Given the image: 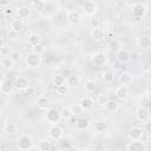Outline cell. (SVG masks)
<instances>
[{"label": "cell", "instance_id": "cell-1", "mask_svg": "<svg viewBox=\"0 0 151 151\" xmlns=\"http://www.w3.org/2000/svg\"><path fill=\"white\" fill-rule=\"evenodd\" d=\"M17 146L20 151H28L33 147V139L28 134H21L17 140Z\"/></svg>", "mask_w": 151, "mask_h": 151}, {"label": "cell", "instance_id": "cell-2", "mask_svg": "<svg viewBox=\"0 0 151 151\" xmlns=\"http://www.w3.org/2000/svg\"><path fill=\"white\" fill-rule=\"evenodd\" d=\"M25 64L29 68L40 67V65H41V57L35 54V53H33V52H29L25 57Z\"/></svg>", "mask_w": 151, "mask_h": 151}, {"label": "cell", "instance_id": "cell-3", "mask_svg": "<svg viewBox=\"0 0 151 151\" xmlns=\"http://www.w3.org/2000/svg\"><path fill=\"white\" fill-rule=\"evenodd\" d=\"M132 14L136 18H143L147 12V6L145 2H134L131 7Z\"/></svg>", "mask_w": 151, "mask_h": 151}, {"label": "cell", "instance_id": "cell-4", "mask_svg": "<svg viewBox=\"0 0 151 151\" xmlns=\"http://www.w3.org/2000/svg\"><path fill=\"white\" fill-rule=\"evenodd\" d=\"M64 136V130L58 124H52L48 129V137L52 140H59Z\"/></svg>", "mask_w": 151, "mask_h": 151}, {"label": "cell", "instance_id": "cell-5", "mask_svg": "<svg viewBox=\"0 0 151 151\" xmlns=\"http://www.w3.org/2000/svg\"><path fill=\"white\" fill-rule=\"evenodd\" d=\"M83 11L86 15H94L98 11V2L94 1V0H88V1H85L83 4Z\"/></svg>", "mask_w": 151, "mask_h": 151}, {"label": "cell", "instance_id": "cell-6", "mask_svg": "<svg viewBox=\"0 0 151 151\" xmlns=\"http://www.w3.org/2000/svg\"><path fill=\"white\" fill-rule=\"evenodd\" d=\"M45 118L48 123L51 124H58L59 120H60V114H59V111H57L55 109H47L45 111Z\"/></svg>", "mask_w": 151, "mask_h": 151}, {"label": "cell", "instance_id": "cell-7", "mask_svg": "<svg viewBox=\"0 0 151 151\" xmlns=\"http://www.w3.org/2000/svg\"><path fill=\"white\" fill-rule=\"evenodd\" d=\"M66 18H67L68 24H70V25H73V26L79 25L80 21H81V14H80L79 11H77V9H70V11H67Z\"/></svg>", "mask_w": 151, "mask_h": 151}, {"label": "cell", "instance_id": "cell-8", "mask_svg": "<svg viewBox=\"0 0 151 151\" xmlns=\"http://www.w3.org/2000/svg\"><path fill=\"white\" fill-rule=\"evenodd\" d=\"M134 114H136V118H137L139 122L145 123V122H147L149 118H150V110H149L147 107H145V106H139V107L136 110Z\"/></svg>", "mask_w": 151, "mask_h": 151}, {"label": "cell", "instance_id": "cell-9", "mask_svg": "<svg viewBox=\"0 0 151 151\" xmlns=\"http://www.w3.org/2000/svg\"><path fill=\"white\" fill-rule=\"evenodd\" d=\"M109 61L107 59V55L104 53V52H97L92 55V63L98 66V67H101L104 65H106V63Z\"/></svg>", "mask_w": 151, "mask_h": 151}, {"label": "cell", "instance_id": "cell-10", "mask_svg": "<svg viewBox=\"0 0 151 151\" xmlns=\"http://www.w3.org/2000/svg\"><path fill=\"white\" fill-rule=\"evenodd\" d=\"M13 85H14V87H15L18 91H25V90L29 86V80H28V78L20 76V77H17V78H15Z\"/></svg>", "mask_w": 151, "mask_h": 151}, {"label": "cell", "instance_id": "cell-11", "mask_svg": "<svg viewBox=\"0 0 151 151\" xmlns=\"http://www.w3.org/2000/svg\"><path fill=\"white\" fill-rule=\"evenodd\" d=\"M90 35H91V39L93 41H97V42H100L105 39V31L100 27H97V28H92L91 32H90Z\"/></svg>", "mask_w": 151, "mask_h": 151}, {"label": "cell", "instance_id": "cell-12", "mask_svg": "<svg viewBox=\"0 0 151 151\" xmlns=\"http://www.w3.org/2000/svg\"><path fill=\"white\" fill-rule=\"evenodd\" d=\"M116 58L120 64H126V63H129L131 60V53L126 48H120L116 53Z\"/></svg>", "mask_w": 151, "mask_h": 151}, {"label": "cell", "instance_id": "cell-13", "mask_svg": "<svg viewBox=\"0 0 151 151\" xmlns=\"http://www.w3.org/2000/svg\"><path fill=\"white\" fill-rule=\"evenodd\" d=\"M126 151H146V145L143 140H132L127 145Z\"/></svg>", "mask_w": 151, "mask_h": 151}, {"label": "cell", "instance_id": "cell-14", "mask_svg": "<svg viewBox=\"0 0 151 151\" xmlns=\"http://www.w3.org/2000/svg\"><path fill=\"white\" fill-rule=\"evenodd\" d=\"M114 94H116V97H117L119 100L124 101V100H126V99L129 98V88H127L126 86L120 85V86H118V87L116 88Z\"/></svg>", "mask_w": 151, "mask_h": 151}, {"label": "cell", "instance_id": "cell-15", "mask_svg": "<svg viewBox=\"0 0 151 151\" xmlns=\"http://www.w3.org/2000/svg\"><path fill=\"white\" fill-rule=\"evenodd\" d=\"M129 136L132 140H142L143 136H144V132L142 130V127H138V126H134L132 127L130 131H129Z\"/></svg>", "mask_w": 151, "mask_h": 151}, {"label": "cell", "instance_id": "cell-16", "mask_svg": "<svg viewBox=\"0 0 151 151\" xmlns=\"http://www.w3.org/2000/svg\"><path fill=\"white\" fill-rule=\"evenodd\" d=\"M31 7L29 6H20L18 9H17V14H18V18L19 19H27L29 18L31 15Z\"/></svg>", "mask_w": 151, "mask_h": 151}, {"label": "cell", "instance_id": "cell-17", "mask_svg": "<svg viewBox=\"0 0 151 151\" xmlns=\"http://www.w3.org/2000/svg\"><path fill=\"white\" fill-rule=\"evenodd\" d=\"M13 87H14L13 83H12L9 79H6L5 81H2V83L0 84V92H1L2 94H9V93L12 92Z\"/></svg>", "mask_w": 151, "mask_h": 151}, {"label": "cell", "instance_id": "cell-18", "mask_svg": "<svg viewBox=\"0 0 151 151\" xmlns=\"http://www.w3.org/2000/svg\"><path fill=\"white\" fill-rule=\"evenodd\" d=\"M119 83H120V85H123V86H126V85L131 84V83H132V74H131L130 72H127V71L122 72V73L119 74Z\"/></svg>", "mask_w": 151, "mask_h": 151}, {"label": "cell", "instance_id": "cell-19", "mask_svg": "<svg viewBox=\"0 0 151 151\" xmlns=\"http://www.w3.org/2000/svg\"><path fill=\"white\" fill-rule=\"evenodd\" d=\"M137 42H138V46L140 48H143V50H147L151 46V39H150L149 35H142V37H139L138 40H137Z\"/></svg>", "mask_w": 151, "mask_h": 151}, {"label": "cell", "instance_id": "cell-20", "mask_svg": "<svg viewBox=\"0 0 151 151\" xmlns=\"http://www.w3.org/2000/svg\"><path fill=\"white\" fill-rule=\"evenodd\" d=\"M120 48H122V44H120V41L117 40V39H112V40H110L109 44H107V51L111 52V53H117Z\"/></svg>", "mask_w": 151, "mask_h": 151}, {"label": "cell", "instance_id": "cell-21", "mask_svg": "<svg viewBox=\"0 0 151 151\" xmlns=\"http://www.w3.org/2000/svg\"><path fill=\"white\" fill-rule=\"evenodd\" d=\"M65 81H66V84H67V86H70V87H78L79 85H80V78H79V76H76V74H71V76H68L66 79H65Z\"/></svg>", "mask_w": 151, "mask_h": 151}, {"label": "cell", "instance_id": "cell-22", "mask_svg": "<svg viewBox=\"0 0 151 151\" xmlns=\"http://www.w3.org/2000/svg\"><path fill=\"white\" fill-rule=\"evenodd\" d=\"M88 126H90V120L85 117H80L76 120V127L79 131H84V130L88 129Z\"/></svg>", "mask_w": 151, "mask_h": 151}, {"label": "cell", "instance_id": "cell-23", "mask_svg": "<svg viewBox=\"0 0 151 151\" xmlns=\"http://www.w3.org/2000/svg\"><path fill=\"white\" fill-rule=\"evenodd\" d=\"M80 106H81L83 110L88 111V110L93 109V106H94V100H93L92 98H90V97H84V98L81 99V101H80Z\"/></svg>", "mask_w": 151, "mask_h": 151}, {"label": "cell", "instance_id": "cell-24", "mask_svg": "<svg viewBox=\"0 0 151 151\" xmlns=\"http://www.w3.org/2000/svg\"><path fill=\"white\" fill-rule=\"evenodd\" d=\"M35 104H37L38 109H40L42 111H46L47 109H50V103H48V99L46 97H42V96L41 97H38Z\"/></svg>", "mask_w": 151, "mask_h": 151}, {"label": "cell", "instance_id": "cell-25", "mask_svg": "<svg viewBox=\"0 0 151 151\" xmlns=\"http://www.w3.org/2000/svg\"><path fill=\"white\" fill-rule=\"evenodd\" d=\"M24 27H25V22H24V20H21V19H14L12 22H11V29H13V31H15V32H20V31H22L24 29Z\"/></svg>", "mask_w": 151, "mask_h": 151}, {"label": "cell", "instance_id": "cell-26", "mask_svg": "<svg viewBox=\"0 0 151 151\" xmlns=\"http://www.w3.org/2000/svg\"><path fill=\"white\" fill-rule=\"evenodd\" d=\"M105 109L109 111V112H117L118 111V109H119V104H118V101L117 100H114V99H109V101L105 104Z\"/></svg>", "mask_w": 151, "mask_h": 151}, {"label": "cell", "instance_id": "cell-27", "mask_svg": "<svg viewBox=\"0 0 151 151\" xmlns=\"http://www.w3.org/2000/svg\"><path fill=\"white\" fill-rule=\"evenodd\" d=\"M94 130H96V132H99V133L106 132L107 131V123L104 120H97L94 123Z\"/></svg>", "mask_w": 151, "mask_h": 151}, {"label": "cell", "instance_id": "cell-28", "mask_svg": "<svg viewBox=\"0 0 151 151\" xmlns=\"http://www.w3.org/2000/svg\"><path fill=\"white\" fill-rule=\"evenodd\" d=\"M28 44L31 46H35L38 44H41V37H40V34H38V33L29 34V37H28Z\"/></svg>", "mask_w": 151, "mask_h": 151}, {"label": "cell", "instance_id": "cell-29", "mask_svg": "<svg viewBox=\"0 0 151 151\" xmlns=\"http://www.w3.org/2000/svg\"><path fill=\"white\" fill-rule=\"evenodd\" d=\"M59 114H60V119H64V120H70L73 117V113H72V111H71L70 107L61 109V111L59 112Z\"/></svg>", "mask_w": 151, "mask_h": 151}, {"label": "cell", "instance_id": "cell-30", "mask_svg": "<svg viewBox=\"0 0 151 151\" xmlns=\"http://www.w3.org/2000/svg\"><path fill=\"white\" fill-rule=\"evenodd\" d=\"M52 143L50 139H41L39 143V150L40 151H51Z\"/></svg>", "mask_w": 151, "mask_h": 151}, {"label": "cell", "instance_id": "cell-31", "mask_svg": "<svg viewBox=\"0 0 151 151\" xmlns=\"http://www.w3.org/2000/svg\"><path fill=\"white\" fill-rule=\"evenodd\" d=\"M52 83H53V85H54L55 87H59V86H61V85H65V78H64L63 74H59V73H58V74L53 76Z\"/></svg>", "mask_w": 151, "mask_h": 151}, {"label": "cell", "instance_id": "cell-32", "mask_svg": "<svg viewBox=\"0 0 151 151\" xmlns=\"http://www.w3.org/2000/svg\"><path fill=\"white\" fill-rule=\"evenodd\" d=\"M109 94L107 93H105V92H101V93H99L98 94V97H97V104L98 105H100V106H105V104L109 101Z\"/></svg>", "mask_w": 151, "mask_h": 151}, {"label": "cell", "instance_id": "cell-33", "mask_svg": "<svg viewBox=\"0 0 151 151\" xmlns=\"http://www.w3.org/2000/svg\"><path fill=\"white\" fill-rule=\"evenodd\" d=\"M14 61L9 58V57H6V58H2V60H1V66L4 67V68H6V70H11L13 66H14Z\"/></svg>", "mask_w": 151, "mask_h": 151}, {"label": "cell", "instance_id": "cell-34", "mask_svg": "<svg viewBox=\"0 0 151 151\" xmlns=\"http://www.w3.org/2000/svg\"><path fill=\"white\" fill-rule=\"evenodd\" d=\"M44 7H45V1L35 0V1H32V2H31V9L41 11V9H44Z\"/></svg>", "mask_w": 151, "mask_h": 151}, {"label": "cell", "instance_id": "cell-35", "mask_svg": "<svg viewBox=\"0 0 151 151\" xmlns=\"http://www.w3.org/2000/svg\"><path fill=\"white\" fill-rule=\"evenodd\" d=\"M32 52L38 54V55H41V54H44L46 52V47H45L44 44H38L35 46H32Z\"/></svg>", "mask_w": 151, "mask_h": 151}, {"label": "cell", "instance_id": "cell-36", "mask_svg": "<svg viewBox=\"0 0 151 151\" xmlns=\"http://www.w3.org/2000/svg\"><path fill=\"white\" fill-rule=\"evenodd\" d=\"M103 80L104 83H107V84L112 83L114 80V73L112 71H105L103 73Z\"/></svg>", "mask_w": 151, "mask_h": 151}, {"label": "cell", "instance_id": "cell-37", "mask_svg": "<svg viewBox=\"0 0 151 151\" xmlns=\"http://www.w3.org/2000/svg\"><path fill=\"white\" fill-rule=\"evenodd\" d=\"M84 87H85V91L86 92L91 93V92H94V90L97 88V84L93 80H87V81H85Z\"/></svg>", "mask_w": 151, "mask_h": 151}, {"label": "cell", "instance_id": "cell-38", "mask_svg": "<svg viewBox=\"0 0 151 151\" xmlns=\"http://www.w3.org/2000/svg\"><path fill=\"white\" fill-rule=\"evenodd\" d=\"M17 129L18 127L14 123H6L4 125V131L6 133H14V132H17Z\"/></svg>", "mask_w": 151, "mask_h": 151}, {"label": "cell", "instance_id": "cell-39", "mask_svg": "<svg viewBox=\"0 0 151 151\" xmlns=\"http://www.w3.org/2000/svg\"><path fill=\"white\" fill-rule=\"evenodd\" d=\"M12 48H11V46H7V45H5V46H2L1 48H0V55L1 57H4V58H6V57H9V54L12 53Z\"/></svg>", "mask_w": 151, "mask_h": 151}, {"label": "cell", "instance_id": "cell-40", "mask_svg": "<svg viewBox=\"0 0 151 151\" xmlns=\"http://www.w3.org/2000/svg\"><path fill=\"white\" fill-rule=\"evenodd\" d=\"M71 111H72V113H73V116H78V114H81L83 113V109H81V106H80V104H74V105H72L71 107Z\"/></svg>", "mask_w": 151, "mask_h": 151}, {"label": "cell", "instance_id": "cell-41", "mask_svg": "<svg viewBox=\"0 0 151 151\" xmlns=\"http://www.w3.org/2000/svg\"><path fill=\"white\" fill-rule=\"evenodd\" d=\"M143 132L144 133H146V134H150L151 133V122L150 120H147V122H145L144 123V126H143Z\"/></svg>", "mask_w": 151, "mask_h": 151}, {"label": "cell", "instance_id": "cell-42", "mask_svg": "<svg viewBox=\"0 0 151 151\" xmlns=\"http://www.w3.org/2000/svg\"><path fill=\"white\" fill-rule=\"evenodd\" d=\"M9 58L14 61V63H18L20 60V53L18 51H12V53L9 54Z\"/></svg>", "mask_w": 151, "mask_h": 151}, {"label": "cell", "instance_id": "cell-43", "mask_svg": "<svg viewBox=\"0 0 151 151\" xmlns=\"http://www.w3.org/2000/svg\"><path fill=\"white\" fill-rule=\"evenodd\" d=\"M18 32H15V31H13V29H11L9 28V31L7 32V37H8V39H11V40H15L17 38H18Z\"/></svg>", "mask_w": 151, "mask_h": 151}, {"label": "cell", "instance_id": "cell-44", "mask_svg": "<svg viewBox=\"0 0 151 151\" xmlns=\"http://www.w3.org/2000/svg\"><path fill=\"white\" fill-rule=\"evenodd\" d=\"M90 26H91V28H97V27H99V20H98L97 18H92V19L90 20Z\"/></svg>", "mask_w": 151, "mask_h": 151}, {"label": "cell", "instance_id": "cell-45", "mask_svg": "<svg viewBox=\"0 0 151 151\" xmlns=\"http://www.w3.org/2000/svg\"><path fill=\"white\" fill-rule=\"evenodd\" d=\"M24 92H25V94H26V96H32V94H34L35 88H34V87H32V86L29 85V86H28V87H27V88H26Z\"/></svg>", "mask_w": 151, "mask_h": 151}, {"label": "cell", "instance_id": "cell-46", "mask_svg": "<svg viewBox=\"0 0 151 151\" xmlns=\"http://www.w3.org/2000/svg\"><path fill=\"white\" fill-rule=\"evenodd\" d=\"M57 91H58L60 94H66V92H67V87H66V85H61V86L57 87Z\"/></svg>", "mask_w": 151, "mask_h": 151}, {"label": "cell", "instance_id": "cell-47", "mask_svg": "<svg viewBox=\"0 0 151 151\" xmlns=\"http://www.w3.org/2000/svg\"><path fill=\"white\" fill-rule=\"evenodd\" d=\"M6 80V73L4 71H0V84Z\"/></svg>", "mask_w": 151, "mask_h": 151}, {"label": "cell", "instance_id": "cell-48", "mask_svg": "<svg viewBox=\"0 0 151 151\" xmlns=\"http://www.w3.org/2000/svg\"><path fill=\"white\" fill-rule=\"evenodd\" d=\"M13 12H14L13 9H5V11H4V14H5V17H6V15H11V14H13Z\"/></svg>", "mask_w": 151, "mask_h": 151}, {"label": "cell", "instance_id": "cell-49", "mask_svg": "<svg viewBox=\"0 0 151 151\" xmlns=\"http://www.w3.org/2000/svg\"><path fill=\"white\" fill-rule=\"evenodd\" d=\"M0 5H2V6H7V5H9V1H0Z\"/></svg>", "mask_w": 151, "mask_h": 151}, {"label": "cell", "instance_id": "cell-50", "mask_svg": "<svg viewBox=\"0 0 151 151\" xmlns=\"http://www.w3.org/2000/svg\"><path fill=\"white\" fill-rule=\"evenodd\" d=\"M2 46H5V41H4V39L0 37V48H1Z\"/></svg>", "mask_w": 151, "mask_h": 151}]
</instances>
